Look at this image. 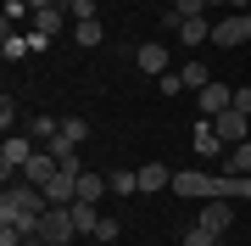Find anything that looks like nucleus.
I'll use <instances>...</instances> for the list:
<instances>
[{
    "mask_svg": "<svg viewBox=\"0 0 251 246\" xmlns=\"http://www.w3.org/2000/svg\"><path fill=\"white\" fill-rule=\"evenodd\" d=\"M50 213V201L39 185H28V179H11L6 185V196H0V224H11L17 235H39V219Z\"/></svg>",
    "mask_w": 251,
    "mask_h": 246,
    "instance_id": "nucleus-1",
    "label": "nucleus"
},
{
    "mask_svg": "<svg viewBox=\"0 0 251 246\" xmlns=\"http://www.w3.org/2000/svg\"><path fill=\"white\" fill-rule=\"evenodd\" d=\"M173 196H184V201H218V196H229V201H234V173L179 168V173H173Z\"/></svg>",
    "mask_w": 251,
    "mask_h": 246,
    "instance_id": "nucleus-2",
    "label": "nucleus"
},
{
    "mask_svg": "<svg viewBox=\"0 0 251 246\" xmlns=\"http://www.w3.org/2000/svg\"><path fill=\"white\" fill-rule=\"evenodd\" d=\"M34 135H6V146H0V173H6V185L11 179H23V168L34 163Z\"/></svg>",
    "mask_w": 251,
    "mask_h": 246,
    "instance_id": "nucleus-3",
    "label": "nucleus"
},
{
    "mask_svg": "<svg viewBox=\"0 0 251 246\" xmlns=\"http://www.w3.org/2000/svg\"><path fill=\"white\" fill-rule=\"evenodd\" d=\"M246 39H251V11H224V17L212 23V45L234 51V45H246Z\"/></svg>",
    "mask_w": 251,
    "mask_h": 246,
    "instance_id": "nucleus-4",
    "label": "nucleus"
},
{
    "mask_svg": "<svg viewBox=\"0 0 251 246\" xmlns=\"http://www.w3.org/2000/svg\"><path fill=\"white\" fill-rule=\"evenodd\" d=\"M39 241H50V246H67V241H78V224H73V207H50L45 219H39Z\"/></svg>",
    "mask_w": 251,
    "mask_h": 246,
    "instance_id": "nucleus-5",
    "label": "nucleus"
},
{
    "mask_svg": "<svg viewBox=\"0 0 251 246\" xmlns=\"http://www.w3.org/2000/svg\"><path fill=\"white\" fill-rule=\"evenodd\" d=\"M234 107V84H224V79H212L201 90V118H224V112Z\"/></svg>",
    "mask_w": 251,
    "mask_h": 246,
    "instance_id": "nucleus-6",
    "label": "nucleus"
},
{
    "mask_svg": "<svg viewBox=\"0 0 251 246\" xmlns=\"http://www.w3.org/2000/svg\"><path fill=\"white\" fill-rule=\"evenodd\" d=\"M196 224H206V229H212V235H224V229L234 224V201H229V196H218V201H201Z\"/></svg>",
    "mask_w": 251,
    "mask_h": 246,
    "instance_id": "nucleus-7",
    "label": "nucleus"
},
{
    "mask_svg": "<svg viewBox=\"0 0 251 246\" xmlns=\"http://www.w3.org/2000/svg\"><path fill=\"white\" fill-rule=\"evenodd\" d=\"M190 146H196L201 157H224L229 146H224V135H218V123L212 118H201V123H190Z\"/></svg>",
    "mask_w": 251,
    "mask_h": 246,
    "instance_id": "nucleus-8",
    "label": "nucleus"
},
{
    "mask_svg": "<svg viewBox=\"0 0 251 246\" xmlns=\"http://www.w3.org/2000/svg\"><path fill=\"white\" fill-rule=\"evenodd\" d=\"M134 62H140V73L162 79V73H168V45H162V39H145V45L134 51Z\"/></svg>",
    "mask_w": 251,
    "mask_h": 246,
    "instance_id": "nucleus-9",
    "label": "nucleus"
},
{
    "mask_svg": "<svg viewBox=\"0 0 251 246\" xmlns=\"http://www.w3.org/2000/svg\"><path fill=\"white\" fill-rule=\"evenodd\" d=\"M56 173H62V163H56L50 151H34V163L23 168V179H28V185H39V191H45V185L56 179Z\"/></svg>",
    "mask_w": 251,
    "mask_h": 246,
    "instance_id": "nucleus-10",
    "label": "nucleus"
},
{
    "mask_svg": "<svg viewBox=\"0 0 251 246\" xmlns=\"http://www.w3.org/2000/svg\"><path fill=\"white\" fill-rule=\"evenodd\" d=\"M173 173H179V168L145 163V168H140V191H145V196H156V191H173Z\"/></svg>",
    "mask_w": 251,
    "mask_h": 246,
    "instance_id": "nucleus-11",
    "label": "nucleus"
},
{
    "mask_svg": "<svg viewBox=\"0 0 251 246\" xmlns=\"http://www.w3.org/2000/svg\"><path fill=\"white\" fill-rule=\"evenodd\" d=\"M62 23H67V6H45V11H34V34H45V39L62 34Z\"/></svg>",
    "mask_w": 251,
    "mask_h": 246,
    "instance_id": "nucleus-12",
    "label": "nucleus"
},
{
    "mask_svg": "<svg viewBox=\"0 0 251 246\" xmlns=\"http://www.w3.org/2000/svg\"><path fill=\"white\" fill-rule=\"evenodd\" d=\"M206 39H212V23H206V17H184L179 45H184V51H196V45H206Z\"/></svg>",
    "mask_w": 251,
    "mask_h": 246,
    "instance_id": "nucleus-13",
    "label": "nucleus"
},
{
    "mask_svg": "<svg viewBox=\"0 0 251 246\" xmlns=\"http://www.w3.org/2000/svg\"><path fill=\"white\" fill-rule=\"evenodd\" d=\"M100 191H112V179L84 168V173H78V201H95V207H100Z\"/></svg>",
    "mask_w": 251,
    "mask_h": 246,
    "instance_id": "nucleus-14",
    "label": "nucleus"
},
{
    "mask_svg": "<svg viewBox=\"0 0 251 246\" xmlns=\"http://www.w3.org/2000/svg\"><path fill=\"white\" fill-rule=\"evenodd\" d=\"M73 224H78V235L95 241V224H100V207L95 201H73Z\"/></svg>",
    "mask_w": 251,
    "mask_h": 246,
    "instance_id": "nucleus-15",
    "label": "nucleus"
},
{
    "mask_svg": "<svg viewBox=\"0 0 251 246\" xmlns=\"http://www.w3.org/2000/svg\"><path fill=\"white\" fill-rule=\"evenodd\" d=\"M0 56H6V62H23V56H34L28 34H11V28H6V39H0Z\"/></svg>",
    "mask_w": 251,
    "mask_h": 246,
    "instance_id": "nucleus-16",
    "label": "nucleus"
},
{
    "mask_svg": "<svg viewBox=\"0 0 251 246\" xmlns=\"http://www.w3.org/2000/svg\"><path fill=\"white\" fill-rule=\"evenodd\" d=\"M112 179V196H134L140 191V168H117V173H106Z\"/></svg>",
    "mask_w": 251,
    "mask_h": 246,
    "instance_id": "nucleus-17",
    "label": "nucleus"
},
{
    "mask_svg": "<svg viewBox=\"0 0 251 246\" xmlns=\"http://www.w3.org/2000/svg\"><path fill=\"white\" fill-rule=\"evenodd\" d=\"M179 73H184V84H190V90H206V84H212V67H206V62H196V56H190Z\"/></svg>",
    "mask_w": 251,
    "mask_h": 246,
    "instance_id": "nucleus-18",
    "label": "nucleus"
},
{
    "mask_svg": "<svg viewBox=\"0 0 251 246\" xmlns=\"http://www.w3.org/2000/svg\"><path fill=\"white\" fill-rule=\"evenodd\" d=\"M224 157H229V173H234V168H240V173H251V140H240V146H229Z\"/></svg>",
    "mask_w": 251,
    "mask_h": 246,
    "instance_id": "nucleus-19",
    "label": "nucleus"
},
{
    "mask_svg": "<svg viewBox=\"0 0 251 246\" xmlns=\"http://www.w3.org/2000/svg\"><path fill=\"white\" fill-rule=\"evenodd\" d=\"M73 39H78V45H100V17H90V23H73Z\"/></svg>",
    "mask_w": 251,
    "mask_h": 246,
    "instance_id": "nucleus-20",
    "label": "nucleus"
},
{
    "mask_svg": "<svg viewBox=\"0 0 251 246\" xmlns=\"http://www.w3.org/2000/svg\"><path fill=\"white\" fill-rule=\"evenodd\" d=\"M184 246H218V235H212L206 224H190V229H184Z\"/></svg>",
    "mask_w": 251,
    "mask_h": 246,
    "instance_id": "nucleus-21",
    "label": "nucleus"
},
{
    "mask_svg": "<svg viewBox=\"0 0 251 246\" xmlns=\"http://www.w3.org/2000/svg\"><path fill=\"white\" fill-rule=\"evenodd\" d=\"M62 135H67V140H78V146H84V140H90V123H84V118H62Z\"/></svg>",
    "mask_w": 251,
    "mask_h": 246,
    "instance_id": "nucleus-22",
    "label": "nucleus"
},
{
    "mask_svg": "<svg viewBox=\"0 0 251 246\" xmlns=\"http://www.w3.org/2000/svg\"><path fill=\"white\" fill-rule=\"evenodd\" d=\"M67 17L73 23H90L95 17V0H67Z\"/></svg>",
    "mask_w": 251,
    "mask_h": 246,
    "instance_id": "nucleus-23",
    "label": "nucleus"
},
{
    "mask_svg": "<svg viewBox=\"0 0 251 246\" xmlns=\"http://www.w3.org/2000/svg\"><path fill=\"white\" fill-rule=\"evenodd\" d=\"M162 28H168V34H179V28H184V11H179V6H162Z\"/></svg>",
    "mask_w": 251,
    "mask_h": 246,
    "instance_id": "nucleus-24",
    "label": "nucleus"
},
{
    "mask_svg": "<svg viewBox=\"0 0 251 246\" xmlns=\"http://www.w3.org/2000/svg\"><path fill=\"white\" fill-rule=\"evenodd\" d=\"M156 90H162V95H179V90H184V73H162Z\"/></svg>",
    "mask_w": 251,
    "mask_h": 246,
    "instance_id": "nucleus-25",
    "label": "nucleus"
},
{
    "mask_svg": "<svg viewBox=\"0 0 251 246\" xmlns=\"http://www.w3.org/2000/svg\"><path fill=\"white\" fill-rule=\"evenodd\" d=\"M95 241L106 246V241H117V219H106V213H100V224H95Z\"/></svg>",
    "mask_w": 251,
    "mask_h": 246,
    "instance_id": "nucleus-26",
    "label": "nucleus"
},
{
    "mask_svg": "<svg viewBox=\"0 0 251 246\" xmlns=\"http://www.w3.org/2000/svg\"><path fill=\"white\" fill-rule=\"evenodd\" d=\"M173 6H179L184 17H206V0H173Z\"/></svg>",
    "mask_w": 251,
    "mask_h": 246,
    "instance_id": "nucleus-27",
    "label": "nucleus"
},
{
    "mask_svg": "<svg viewBox=\"0 0 251 246\" xmlns=\"http://www.w3.org/2000/svg\"><path fill=\"white\" fill-rule=\"evenodd\" d=\"M234 201H251V173H234Z\"/></svg>",
    "mask_w": 251,
    "mask_h": 246,
    "instance_id": "nucleus-28",
    "label": "nucleus"
},
{
    "mask_svg": "<svg viewBox=\"0 0 251 246\" xmlns=\"http://www.w3.org/2000/svg\"><path fill=\"white\" fill-rule=\"evenodd\" d=\"M234 112H246V118H251V84H240V90H234Z\"/></svg>",
    "mask_w": 251,
    "mask_h": 246,
    "instance_id": "nucleus-29",
    "label": "nucleus"
},
{
    "mask_svg": "<svg viewBox=\"0 0 251 246\" xmlns=\"http://www.w3.org/2000/svg\"><path fill=\"white\" fill-rule=\"evenodd\" d=\"M206 6H218V11H246V0H206Z\"/></svg>",
    "mask_w": 251,
    "mask_h": 246,
    "instance_id": "nucleus-30",
    "label": "nucleus"
},
{
    "mask_svg": "<svg viewBox=\"0 0 251 246\" xmlns=\"http://www.w3.org/2000/svg\"><path fill=\"white\" fill-rule=\"evenodd\" d=\"M45 6H56V0H28V11H45Z\"/></svg>",
    "mask_w": 251,
    "mask_h": 246,
    "instance_id": "nucleus-31",
    "label": "nucleus"
},
{
    "mask_svg": "<svg viewBox=\"0 0 251 246\" xmlns=\"http://www.w3.org/2000/svg\"><path fill=\"white\" fill-rule=\"evenodd\" d=\"M246 11H251V0H246Z\"/></svg>",
    "mask_w": 251,
    "mask_h": 246,
    "instance_id": "nucleus-32",
    "label": "nucleus"
},
{
    "mask_svg": "<svg viewBox=\"0 0 251 246\" xmlns=\"http://www.w3.org/2000/svg\"><path fill=\"white\" fill-rule=\"evenodd\" d=\"M67 246H73V241H67Z\"/></svg>",
    "mask_w": 251,
    "mask_h": 246,
    "instance_id": "nucleus-33",
    "label": "nucleus"
}]
</instances>
